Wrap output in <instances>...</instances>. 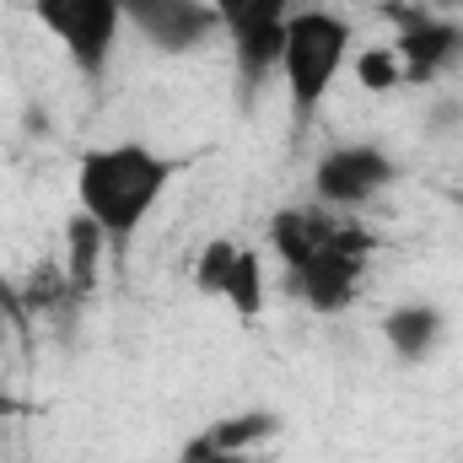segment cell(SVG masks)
<instances>
[{"label": "cell", "instance_id": "3957f363", "mask_svg": "<svg viewBox=\"0 0 463 463\" xmlns=\"http://www.w3.org/2000/svg\"><path fill=\"white\" fill-rule=\"evenodd\" d=\"M33 16L87 81H103L124 33V0H33Z\"/></svg>", "mask_w": 463, "mask_h": 463}, {"label": "cell", "instance_id": "30bf717a", "mask_svg": "<svg viewBox=\"0 0 463 463\" xmlns=\"http://www.w3.org/2000/svg\"><path fill=\"white\" fill-rule=\"evenodd\" d=\"M448 335V318H442V307H431V302H399L388 318H383V340L388 350L404 361V366H420L437 340Z\"/></svg>", "mask_w": 463, "mask_h": 463}, {"label": "cell", "instance_id": "d6986e66", "mask_svg": "<svg viewBox=\"0 0 463 463\" xmlns=\"http://www.w3.org/2000/svg\"><path fill=\"white\" fill-rule=\"evenodd\" d=\"M437 5V16H463V0H431Z\"/></svg>", "mask_w": 463, "mask_h": 463}, {"label": "cell", "instance_id": "2e32d148", "mask_svg": "<svg viewBox=\"0 0 463 463\" xmlns=\"http://www.w3.org/2000/svg\"><path fill=\"white\" fill-rule=\"evenodd\" d=\"M178 463H248V453H227V448H216L211 431H205V437H194V442L178 453Z\"/></svg>", "mask_w": 463, "mask_h": 463}, {"label": "cell", "instance_id": "5b68a950", "mask_svg": "<svg viewBox=\"0 0 463 463\" xmlns=\"http://www.w3.org/2000/svg\"><path fill=\"white\" fill-rule=\"evenodd\" d=\"M366 259H372V232L340 216L329 248H318L302 269H291V286L313 313H324V318L345 313L355 302V291H361V280H366Z\"/></svg>", "mask_w": 463, "mask_h": 463}, {"label": "cell", "instance_id": "5bb4252c", "mask_svg": "<svg viewBox=\"0 0 463 463\" xmlns=\"http://www.w3.org/2000/svg\"><path fill=\"white\" fill-rule=\"evenodd\" d=\"M350 65H355V81H361L366 92H393V87H404V65H399V54H393L388 43L361 49Z\"/></svg>", "mask_w": 463, "mask_h": 463}, {"label": "cell", "instance_id": "6da1fadb", "mask_svg": "<svg viewBox=\"0 0 463 463\" xmlns=\"http://www.w3.org/2000/svg\"><path fill=\"white\" fill-rule=\"evenodd\" d=\"M184 156H162L146 140H114V146H92L76 162V205L81 216H92L109 248L124 253L140 222L162 205V194L173 189V178L184 173Z\"/></svg>", "mask_w": 463, "mask_h": 463}, {"label": "cell", "instance_id": "ac0fdd59", "mask_svg": "<svg viewBox=\"0 0 463 463\" xmlns=\"http://www.w3.org/2000/svg\"><path fill=\"white\" fill-rule=\"evenodd\" d=\"M16 415H27V404H22L11 388H0V420H16Z\"/></svg>", "mask_w": 463, "mask_h": 463}, {"label": "cell", "instance_id": "ffe728a7", "mask_svg": "<svg viewBox=\"0 0 463 463\" xmlns=\"http://www.w3.org/2000/svg\"><path fill=\"white\" fill-rule=\"evenodd\" d=\"M453 205H458V211H463V194H453Z\"/></svg>", "mask_w": 463, "mask_h": 463}, {"label": "cell", "instance_id": "4fadbf2b", "mask_svg": "<svg viewBox=\"0 0 463 463\" xmlns=\"http://www.w3.org/2000/svg\"><path fill=\"white\" fill-rule=\"evenodd\" d=\"M275 431H280V420H275L269 410H253V415H237V420L211 426V442H216V448H227V453H248V448L269 442Z\"/></svg>", "mask_w": 463, "mask_h": 463}, {"label": "cell", "instance_id": "277c9868", "mask_svg": "<svg viewBox=\"0 0 463 463\" xmlns=\"http://www.w3.org/2000/svg\"><path fill=\"white\" fill-rule=\"evenodd\" d=\"M211 11L222 16V33L232 38V65L242 92H259L280 71L286 16L297 11V0H211Z\"/></svg>", "mask_w": 463, "mask_h": 463}, {"label": "cell", "instance_id": "e0dca14e", "mask_svg": "<svg viewBox=\"0 0 463 463\" xmlns=\"http://www.w3.org/2000/svg\"><path fill=\"white\" fill-rule=\"evenodd\" d=\"M453 124H463V103L458 98H448V103L431 109V129H453Z\"/></svg>", "mask_w": 463, "mask_h": 463}, {"label": "cell", "instance_id": "7a4b0ae2", "mask_svg": "<svg viewBox=\"0 0 463 463\" xmlns=\"http://www.w3.org/2000/svg\"><path fill=\"white\" fill-rule=\"evenodd\" d=\"M355 49V27L340 11H291L286 16V49H280V76H286V98L291 118L307 124L318 114V103L329 98V87L340 81Z\"/></svg>", "mask_w": 463, "mask_h": 463}, {"label": "cell", "instance_id": "9a60e30c", "mask_svg": "<svg viewBox=\"0 0 463 463\" xmlns=\"http://www.w3.org/2000/svg\"><path fill=\"white\" fill-rule=\"evenodd\" d=\"M237 248H242V242H232V237H211V242L194 253V286H200L205 297H222L232 264H237Z\"/></svg>", "mask_w": 463, "mask_h": 463}, {"label": "cell", "instance_id": "8992f818", "mask_svg": "<svg viewBox=\"0 0 463 463\" xmlns=\"http://www.w3.org/2000/svg\"><path fill=\"white\" fill-rule=\"evenodd\" d=\"M393 178H399V162L383 146H372V140L335 146L313 167V189H318V200L329 211H361V205H372Z\"/></svg>", "mask_w": 463, "mask_h": 463}, {"label": "cell", "instance_id": "52a82bcc", "mask_svg": "<svg viewBox=\"0 0 463 463\" xmlns=\"http://www.w3.org/2000/svg\"><path fill=\"white\" fill-rule=\"evenodd\" d=\"M124 22L156 54H194L222 33V16L211 11V0H124Z\"/></svg>", "mask_w": 463, "mask_h": 463}, {"label": "cell", "instance_id": "8fae6325", "mask_svg": "<svg viewBox=\"0 0 463 463\" xmlns=\"http://www.w3.org/2000/svg\"><path fill=\"white\" fill-rule=\"evenodd\" d=\"M103 248H109V237L103 227L92 222V216H71V227H65V286L76 291V297H87V291H98V275H103Z\"/></svg>", "mask_w": 463, "mask_h": 463}, {"label": "cell", "instance_id": "7c38bea8", "mask_svg": "<svg viewBox=\"0 0 463 463\" xmlns=\"http://www.w3.org/2000/svg\"><path fill=\"white\" fill-rule=\"evenodd\" d=\"M264 297H269V280H264V259L253 248H237V264H232L227 286H222V302H232V313L242 324H259L264 318Z\"/></svg>", "mask_w": 463, "mask_h": 463}, {"label": "cell", "instance_id": "9c48e42d", "mask_svg": "<svg viewBox=\"0 0 463 463\" xmlns=\"http://www.w3.org/2000/svg\"><path fill=\"white\" fill-rule=\"evenodd\" d=\"M335 222H340V216H329V211H307V205H286V211H275V216H269V242H275L280 264H286V269H302L318 248H329Z\"/></svg>", "mask_w": 463, "mask_h": 463}, {"label": "cell", "instance_id": "ba28073f", "mask_svg": "<svg viewBox=\"0 0 463 463\" xmlns=\"http://www.w3.org/2000/svg\"><path fill=\"white\" fill-rule=\"evenodd\" d=\"M393 54H399V65H404V87L437 81L448 65L463 60V16L404 11V16H399V43H393Z\"/></svg>", "mask_w": 463, "mask_h": 463}]
</instances>
